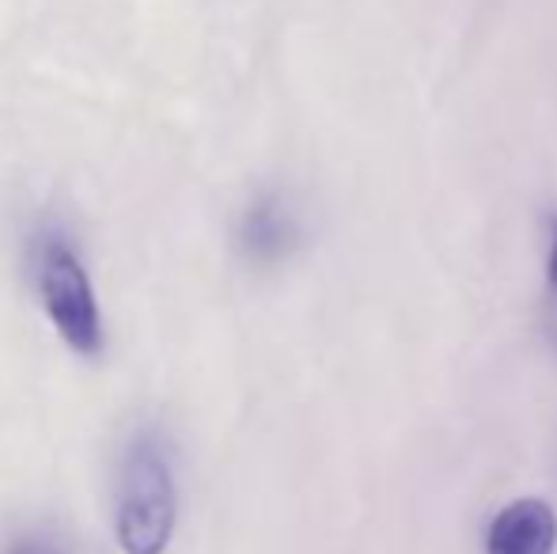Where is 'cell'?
<instances>
[{"label":"cell","mask_w":557,"mask_h":554,"mask_svg":"<svg viewBox=\"0 0 557 554\" xmlns=\"http://www.w3.org/2000/svg\"><path fill=\"white\" fill-rule=\"evenodd\" d=\"M30 267H35V288L50 323L65 338V346L81 357L103 354V316H99L96 288H91L88 267L73 247L61 224H42L30 247Z\"/></svg>","instance_id":"2"},{"label":"cell","mask_w":557,"mask_h":554,"mask_svg":"<svg viewBox=\"0 0 557 554\" xmlns=\"http://www.w3.org/2000/svg\"><path fill=\"white\" fill-rule=\"evenodd\" d=\"M175 475L156 429L129 441L117 475V543L125 554H163L175 532Z\"/></svg>","instance_id":"1"},{"label":"cell","mask_w":557,"mask_h":554,"mask_svg":"<svg viewBox=\"0 0 557 554\" xmlns=\"http://www.w3.org/2000/svg\"><path fill=\"white\" fill-rule=\"evenodd\" d=\"M557 543V517L539 497H520L493 517L485 554H550Z\"/></svg>","instance_id":"4"},{"label":"cell","mask_w":557,"mask_h":554,"mask_svg":"<svg viewBox=\"0 0 557 554\" xmlns=\"http://www.w3.org/2000/svg\"><path fill=\"white\" fill-rule=\"evenodd\" d=\"M304 244L296 206L281 190H258L235 221V251L247 267L273 270L288 262Z\"/></svg>","instance_id":"3"},{"label":"cell","mask_w":557,"mask_h":554,"mask_svg":"<svg viewBox=\"0 0 557 554\" xmlns=\"http://www.w3.org/2000/svg\"><path fill=\"white\" fill-rule=\"evenodd\" d=\"M4 554H65V551H61L58 543L42 540V535H23V540H15Z\"/></svg>","instance_id":"5"},{"label":"cell","mask_w":557,"mask_h":554,"mask_svg":"<svg viewBox=\"0 0 557 554\" xmlns=\"http://www.w3.org/2000/svg\"><path fill=\"white\" fill-rule=\"evenodd\" d=\"M546 285L557 296V217L550 221V255H546Z\"/></svg>","instance_id":"6"}]
</instances>
